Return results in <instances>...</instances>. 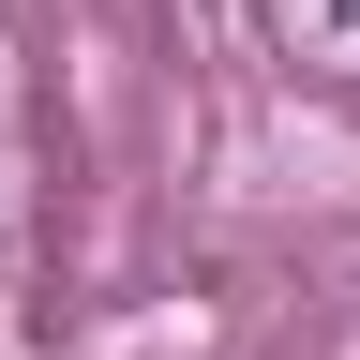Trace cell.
Here are the masks:
<instances>
[{
    "instance_id": "1",
    "label": "cell",
    "mask_w": 360,
    "mask_h": 360,
    "mask_svg": "<svg viewBox=\"0 0 360 360\" xmlns=\"http://www.w3.org/2000/svg\"><path fill=\"white\" fill-rule=\"evenodd\" d=\"M345 15H360V0H345Z\"/></svg>"
}]
</instances>
